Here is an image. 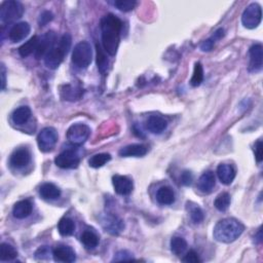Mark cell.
Here are the masks:
<instances>
[{
    "label": "cell",
    "instance_id": "5",
    "mask_svg": "<svg viewBox=\"0 0 263 263\" xmlns=\"http://www.w3.org/2000/svg\"><path fill=\"white\" fill-rule=\"evenodd\" d=\"M24 14V6L21 2L16 0H7L0 7V20L2 23H11L22 18Z\"/></svg>",
    "mask_w": 263,
    "mask_h": 263
},
{
    "label": "cell",
    "instance_id": "7",
    "mask_svg": "<svg viewBox=\"0 0 263 263\" xmlns=\"http://www.w3.org/2000/svg\"><path fill=\"white\" fill-rule=\"evenodd\" d=\"M90 129L85 123H74L72 124L67 131V140L73 145L79 146L83 145L89 137Z\"/></svg>",
    "mask_w": 263,
    "mask_h": 263
},
{
    "label": "cell",
    "instance_id": "6",
    "mask_svg": "<svg viewBox=\"0 0 263 263\" xmlns=\"http://www.w3.org/2000/svg\"><path fill=\"white\" fill-rule=\"evenodd\" d=\"M262 11L258 3H252L247 6L242 16V23L247 29H255L261 23Z\"/></svg>",
    "mask_w": 263,
    "mask_h": 263
},
{
    "label": "cell",
    "instance_id": "12",
    "mask_svg": "<svg viewBox=\"0 0 263 263\" xmlns=\"http://www.w3.org/2000/svg\"><path fill=\"white\" fill-rule=\"evenodd\" d=\"M250 62L248 70L250 72H259L262 69L263 61V49L261 44H254L249 50Z\"/></svg>",
    "mask_w": 263,
    "mask_h": 263
},
{
    "label": "cell",
    "instance_id": "16",
    "mask_svg": "<svg viewBox=\"0 0 263 263\" xmlns=\"http://www.w3.org/2000/svg\"><path fill=\"white\" fill-rule=\"evenodd\" d=\"M53 257L56 262L71 263L76 260L75 252L68 246H58L53 250Z\"/></svg>",
    "mask_w": 263,
    "mask_h": 263
},
{
    "label": "cell",
    "instance_id": "4",
    "mask_svg": "<svg viewBox=\"0 0 263 263\" xmlns=\"http://www.w3.org/2000/svg\"><path fill=\"white\" fill-rule=\"evenodd\" d=\"M93 60V49L87 41H80L72 52V63L80 69L88 68Z\"/></svg>",
    "mask_w": 263,
    "mask_h": 263
},
{
    "label": "cell",
    "instance_id": "39",
    "mask_svg": "<svg viewBox=\"0 0 263 263\" xmlns=\"http://www.w3.org/2000/svg\"><path fill=\"white\" fill-rule=\"evenodd\" d=\"M53 15L52 12L50 11H44L40 14L39 16V19H38V24L39 26L43 27L45 25H48L51 21H53Z\"/></svg>",
    "mask_w": 263,
    "mask_h": 263
},
{
    "label": "cell",
    "instance_id": "30",
    "mask_svg": "<svg viewBox=\"0 0 263 263\" xmlns=\"http://www.w3.org/2000/svg\"><path fill=\"white\" fill-rule=\"evenodd\" d=\"M111 157L108 153H98L88 159V165L94 169H99L105 166L108 161H110Z\"/></svg>",
    "mask_w": 263,
    "mask_h": 263
},
{
    "label": "cell",
    "instance_id": "34",
    "mask_svg": "<svg viewBox=\"0 0 263 263\" xmlns=\"http://www.w3.org/2000/svg\"><path fill=\"white\" fill-rule=\"evenodd\" d=\"M204 80V69L201 63H195L194 69H193V74L192 79H190V85L193 88L199 87L202 85Z\"/></svg>",
    "mask_w": 263,
    "mask_h": 263
},
{
    "label": "cell",
    "instance_id": "23",
    "mask_svg": "<svg viewBox=\"0 0 263 263\" xmlns=\"http://www.w3.org/2000/svg\"><path fill=\"white\" fill-rule=\"evenodd\" d=\"M157 201L158 204L169 206L174 204L175 202V193L174 190L169 186H162L160 187L157 193Z\"/></svg>",
    "mask_w": 263,
    "mask_h": 263
},
{
    "label": "cell",
    "instance_id": "44",
    "mask_svg": "<svg viewBox=\"0 0 263 263\" xmlns=\"http://www.w3.org/2000/svg\"><path fill=\"white\" fill-rule=\"evenodd\" d=\"M224 35H225V31H224V29L220 28V29H218V30H217V31H216V32L213 34L212 38H213L215 41H217V40H220V39L223 37Z\"/></svg>",
    "mask_w": 263,
    "mask_h": 263
},
{
    "label": "cell",
    "instance_id": "15",
    "mask_svg": "<svg viewBox=\"0 0 263 263\" xmlns=\"http://www.w3.org/2000/svg\"><path fill=\"white\" fill-rule=\"evenodd\" d=\"M31 160V154L28 149L26 148H20L17 149L10 158V164L12 167L20 169L24 168L27 165H29V162Z\"/></svg>",
    "mask_w": 263,
    "mask_h": 263
},
{
    "label": "cell",
    "instance_id": "27",
    "mask_svg": "<svg viewBox=\"0 0 263 263\" xmlns=\"http://www.w3.org/2000/svg\"><path fill=\"white\" fill-rule=\"evenodd\" d=\"M38 43H39L38 36H36V35L33 36V37H31L28 41L25 42L19 49L20 56L23 58L30 56L32 53H35L36 49H37V47H38Z\"/></svg>",
    "mask_w": 263,
    "mask_h": 263
},
{
    "label": "cell",
    "instance_id": "19",
    "mask_svg": "<svg viewBox=\"0 0 263 263\" xmlns=\"http://www.w3.org/2000/svg\"><path fill=\"white\" fill-rule=\"evenodd\" d=\"M148 148L143 144H132L122 148L119 152L122 158H141L147 153Z\"/></svg>",
    "mask_w": 263,
    "mask_h": 263
},
{
    "label": "cell",
    "instance_id": "8",
    "mask_svg": "<svg viewBox=\"0 0 263 263\" xmlns=\"http://www.w3.org/2000/svg\"><path fill=\"white\" fill-rule=\"evenodd\" d=\"M58 141V133L57 131L48 126L40 131V133L37 136V144L40 151L42 152H49L51 151Z\"/></svg>",
    "mask_w": 263,
    "mask_h": 263
},
{
    "label": "cell",
    "instance_id": "18",
    "mask_svg": "<svg viewBox=\"0 0 263 263\" xmlns=\"http://www.w3.org/2000/svg\"><path fill=\"white\" fill-rule=\"evenodd\" d=\"M145 126L152 134H160L167 129L168 122L161 116L151 115L145 123Z\"/></svg>",
    "mask_w": 263,
    "mask_h": 263
},
{
    "label": "cell",
    "instance_id": "24",
    "mask_svg": "<svg viewBox=\"0 0 263 263\" xmlns=\"http://www.w3.org/2000/svg\"><path fill=\"white\" fill-rule=\"evenodd\" d=\"M39 194L43 199H57L61 195V190L53 183H43L39 188Z\"/></svg>",
    "mask_w": 263,
    "mask_h": 263
},
{
    "label": "cell",
    "instance_id": "2",
    "mask_svg": "<svg viewBox=\"0 0 263 263\" xmlns=\"http://www.w3.org/2000/svg\"><path fill=\"white\" fill-rule=\"evenodd\" d=\"M245 230V226L234 218H225L215 225L213 235L217 242L229 244L237 241Z\"/></svg>",
    "mask_w": 263,
    "mask_h": 263
},
{
    "label": "cell",
    "instance_id": "21",
    "mask_svg": "<svg viewBox=\"0 0 263 263\" xmlns=\"http://www.w3.org/2000/svg\"><path fill=\"white\" fill-rule=\"evenodd\" d=\"M217 175L222 184L229 185L235 178V170L231 165L221 164L217 168Z\"/></svg>",
    "mask_w": 263,
    "mask_h": 263
},
{
    "label": "cell",
    "instance_id": "17",
    "mask_svg": "<svg viewBox=\"0 0 263 263\" xmlns=\"http://www.w3.org/2000/svg\"><path fill=\"white\" fill-rule=\"evenodd\" d=\"M216 184L215 175L212 171H208L199 177L196 187L203 193H211Z\"/></svg>",
    "mask_w": 263,
    "mask_h": 263
},
{
    "label": "cell",
    "instance_id": "36",
    "mask_svg": "<svg viewBox=\"0 0 263 263\" xmlns=\"http://www.w3.org/2000/svg\"><path fill=\"white\" fill-rule=\"evenodd\" d=\"M189 214H190V219H192L193 222L195 223V224H198V223L203 222V220L205 218V215H204L203 210L199 207H197V206H195V207L190 209Z\"/></svg>",
    "mask_w": 263,
    "mask_h": 263
},
{
    "label": "cell",
    "instance_id": "38",
    "mask_svg": "<svg viewBox=\"0 0 263 263\" xmlns=\"http://www.w3.org/2000/svg\"><path fill=\"white\" fill-rule=\"evenodd\" d=\"M182 261L186 263H199V262H202V259L199 258L198 254L195 251L190 250L182 258Z\"/></svg>",
    "mask_w": 263,
    "mask_h": 263
},
{
    "label": "cell",
    "instance_id": "43",
    "mask_svg": "<svg viewBox=\"0 0 263 263\" xmlns=\"http://www.w3.org/2000/svg\"><path fill=\"white\" fill-rule=\"evenodd\" d=\"M215 40L211 37V38H209L207 40H205L202 44H201V50L203 52H210L213 50L214 48V45H215Z\"/></svg>",
    "mask_w": 263,
    "mask_h": 263
},
{
    "label": "cell",
    "instance_id": "10",
    "mask_svg": "<svg viewBox=\"0 0 263 263\" xmlns=\"http://www.w3.org/2000/svg\"><path fill=\"white\" fill-rule=\"evenodd\" d=\"M101 224L105 231L109 232L112 235L120 234L124 228L123 221L121 218H119L116 215L110 213L104 214L101 217Z\"/></svg>",
    "mask_w": 263,
    "mask_h": 263
},
{
    "label": "cell",
    "instance_id": "41",
    "mask_svg": "<svg viewBox=\"0 0 263 263\" xmlns=\"http://www.w3.org/2000/svg\"><path fill=\"white\" fill-rule=\"evenodd\" d=\"M193 176L192 174V172L184 171L182 175H181V183L185 186H188L193 183Z\"/></svg>",
    "mask_w": 263,
    "mask_h": 263
},
{
    "label": "cell",
    "instance_id": "31",
    "mask_svg": "<svg viewBox=\"0 0 263 263\" xmlns=\"http://www.w3.org/2000/svg\"><path fill=\"white\" fill-rule=\"evenodd\" d=\"M18 256V251L8 245L6 243H2L1 246H0V260L1 261H11L17 258Z\"/></svg>",
    "mask_w": 263,
    "mask_h": 263
},
{
    "label": "cell",
    "instance_id": "9",
    "mask_svg": "<svg viewBox=\"0 0 263 263\" xmlns=\"http://www.w3.org/2000/svg\"><path fill=\"white\" fill-rule=\"evenodd\" d=\"M80 162V157L76 150L67 149L61 152L55 158V164L61 169H76Z\"/></svg>",
    "mask_w": 263,
    "mask_h": 263
},
{
    "label": "cell",
    "instance_id": "33",
    "mask_svg": "<svg viewBox=\"0 0 263 263\" xmlns=\"http://www.w3.org/2000/svg\"><path fill=\"white\" fill-rule=\"evenodd\" d=\"M214 206L220 212H225L230 206V195L228 193H222L216 197Z\"/></svg>",
    "mask_w": 263,
    "mask_h": 263
},
{
    "label": "cell",
    "instance_id": "37",
    "mask_svg": "<svg viewBox=\"0 0 263 263\" xmlns=\"http://www.w3.org/2000/svg\"><path fill=\"white\" fill-rule=\"evenodd\" d=\"M51 254H53V252L48 246H42L35 252V258L38 259V260L48 259Z\"/></svg>",
    "mask_w": 263,
    "mask_h": 263
},
{
    "label": "cell",
    "instance_id": "29",
    "mask_svg": "<svg viewBox=\"0 0 263 263\" xmlns=\"http://www.w3.org/2000/svg\"><path fill=\"white\" fill-rule=\"evenodd\" d=\"M80 241L87 249H95L99 245L98 235L92 230H86L80 237Z\"/></svg>",
    "mask_w": 263,
    "mask_h": 263
},
{
    "label": "cell",
    "instance_id": "25",
    "mask_svg": "<svg viewBox=\"0 0 263 263\" xmlns=\"http://www.w3.org/2000/svg\"><path fill=\"white\" fill-rule=\"evenodd\" d=\"M31 117V110L29 107L22 106L16 109L12 115V120L16 124H25L27 122L30 120Z\"/></svg>",
    "mask_w": 263,
    "mask_h": 263
},
{
    "label": "cell",
    "instance_id": "1",
    "mask_svg": "<svg viewBox=\"0 0 263 263\" xmlns=\"http://www.w3.org/2000/svg\"><path fill=\"white\" fill-rule=\"evenodd\" d=\"M123 22L119 17L108 14L101 19V35L104 51L114 57L119 50Z\"/></svg>",
    "mask_w": 263,
    "mask_h": 263
},
{
    "label": "cell",
    "instance_id": "3",
    "mask_svg": "<svg viewBox=\"0 0 263 263\" xmlns=\"http://www.w3.org/2000/svg\"><path fill=\"white\" fill-rule=\"evenodd\" d=\"M71 41L72 38L69 33L63 35L59 41H57V44L53 45V49L48 53V55L44 57L45 66L53 70L57 69L68 53L71 47Z\"/></svg>",
    "mask_w": 263,
    "mask_h": 263
},
{
    "label": "cell",
    "instance_id": "22",
    "mask_svg": "<svg viewBox=\"0 0 263 263\" xmlns=\"http://www.w3.org/2000/svg\"><path fill=\"white\" fill-rule=\"evenodd\" d=\"M33 210V206L28 199L18 202L13 209V215L17 219H25L30 216Z\"/></svg>",
    "mask_w": 263,
    "mask_h": 263
},
{
    "label": "cell",
    "instance_id": "42",
    "mask_svg": "<svg viewBox=\"0 0 263 263\" xmlns=\"http://www.w3.org/2000/svg\"><path fill=\"white\" fill-rule=\"evenodd\" d=\"M262 148H263V144L261 140H258L255 144H254V152H255V158L257 162L262 161Z\"/></svg>",
    "mask_w": 263,
    "mask_h": 263
},
{
    "label": "cell",
    "instance_id": "20",
    "mask_svg": "<svg viewBox=\"0 0 263 263\" xmlns=\"http://www.w3.org/2000/svg\"><path fill=\"white\" fill-rule=\"evenodd\" d=\"M61 97L66 100V101H77L84 94V89L78 86H72V85H65L61 88L60 90Z\"/></svg>",
    "mask_w": 263,
    "mask_h": 263
},
{
    "label": "cell",
    "instance_id": "45",
    "mask_svg": "<svg viewBox=\"0 0 263 263\" xmlns=\"http://www.w3.org/2000/svg\"><path fill=\"white\" fill-rule=\"evenodd\" d=\"M5 72H6L5 67H4V65L2 64V65H1V78H2V80H1V88H2V89L5 88V84H6V80H5Z\"/></svg>",
    "mask_w": 263,
    "mask_h": 263
},
{
    "label": "cell",
    "instance_id": "35",
    "mask_svg": "<svg viewBox=\"0 0 263 263\" xmlns=\"http://www.w3.org/2000/svg\"><path fill=\"white\" fill-rule=\"evenodd\" d=\"M114 6L122 12H131L136 6V1L135 0H116Z\"/></svg>",
    "mask_w": 263,
    "mask_h": 263
},
{
    "label": "cell",
    "instance_id": "32",
    "mask_svg": "<svg viewBox=\"0 0 263 263\" xmlns=\"http://www.w3.org/2000/svg\"><path fill=\"white\" fill-rule=\"evenodd\" d=\"M187 249V243L183 238L175 237L171 240V251L173 252L175 255L180 256L183 255Z\"/></svg>",
    "mask_w": 263,
    "mask_h": 263
},
{
    "label": "cell",
    "instance_id": "13",
    "mask_svg": "<svg viewBox=\"0 0 263 263\" xmlns=\"http://www.w3.org/2000/svg\"><path fill=\"white\" fill-rule=\"evenodd\" d=\"M112 184L115 193L120 195H129L134 188L132 180L122 175H114L112 177Z\"/></svg>",
    "mask_w": 263,
    "mask_h": 263
},
{
    "label": "cell",
    "instance_id": "14",
    "mask_svg": "<svg viewBox=\"0 0 263 263\" xmlns=\"http://www.w3.org/2000/svg\"><path fill=\"white\" fill-rule=\"evenodd\" d=\"M30 25L27 22H20L15 24L10 32H8V38L12 42H19L25 39L30 33Z\"/></svg>",
    "mask_w": 263,
    "mask_h": 263
},
{
    "label": "cell",
    "instance_id": "11",
    "mask_svg": "<svg viewBox=\"0 0 263 263\" xmlns=\"http://www.w3.org/2000/svg\"><path fill=\"white\" fill-rule=\"evenodd\" d=\"M57 42V35L53 31H49L45 33L39 39L38 47L36 49L34 55L35 58L39 60L48 55V53L53 49Z\"/></svg>",
    "mask_w": 263,
    "mask_h": 263
},
{
    "label": "cell",
    "instance_id": "26",
    "mask_svg": "<svg viewBox=\"0 0 263 263\" xmlns=\"http://www.w3.org/2000/svg\"><path fill=\"white\" fill-rule=\"evenodd\" d=\"M58 230L63 237H69L75 230V223L69 217H63L58 223Z\"/></svg>",
    "mask_w": 263,
    "mask_h": 263
},
{
    "label": "cell",
    "instance_id": "28",
    "mask_svg": "<svg viewBox=\"0 0 263 263\" xmlns=\"http://www.w3.org/2000/svg\"><path fill=\"white\" fill-rule=\"evenodd\" d=\"M96 51H97V66L98 70L101 74H106L108 66H109V61H108L104 49L101 48L100 44H96Z\"/></svg>",
    "mask_w": 263,
    "mask_h": 263
},
{
    "label": "cell",
    "instance_id": "40",
    "mask_svg": "<svg viewBox=\"0 0 263 263\" xmlns=\"http://www.w3.org/2000/svg\"><path fill=\"white\" fill-rule=\"evenodd\" d=\"M130 260H133L132 254L129 251L122 250L115 254L112 261H130Z\"/></svg>",
    "mask_w": 263,
    "mask_h": 263
}]
</instances>
